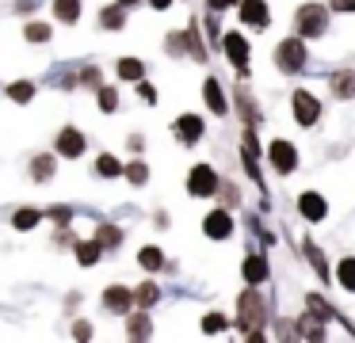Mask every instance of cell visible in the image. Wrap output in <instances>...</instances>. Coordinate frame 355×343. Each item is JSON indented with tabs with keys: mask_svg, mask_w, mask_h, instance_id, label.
I'll list each match as a JSON object with an SVG mask.
<instances>
[{
	"mask_svg": "<svg viewBox=\"0 0 355 343\" xmlns=\"http://www.w3.org/2000/svg\"><path fill=\"white\" fill-rule=\"evenodd\" d=\"M237 317H241V332H256V324L263 320V301L256 290H245L237 301Z\"/></svg>",
	"mask_w": 355,
	"mask_h": 343,
	"instance_id": "6da1fadb",
	"label": "cell"
},
{
	"mask_svg": "<svg viewBox=\"0 0 355 343\" xmlns=\"http://www.w3.org/2000/svg\"><path fill=\"white\" fill-rule=\"evenodd\" d=\"M294 23H298V35L317 38L324 27H329V15H324V8H321V4H306V8H298Z\"/></svg>",
	"mask_w": 355,
	"mask_h": 343,
	"instance_id": "7a4b0ae2",
	"label": "cell"
},
{
	"mask_svg": "<svg viewBox=\"0 0 355 343\" xmlns=\"http://www.w3.org/2000/svg\"><path fill=\"white\" fill-rule=\"evenodd\" d=\"M275 61H279V69H283V73H298V69H306V42L286 38V42L279 46Z\"/></svg>",
	"mask_w": 355,
	"mask_h": 343,
	"instance_id": "3957f363",
	"label": "cell"
},
{
	"mask_svg": "<svg viewBox=\"0 0 355 343\" xmlns=\"http://www.w3.org/2000/svg\"><path fill=\"white\" fill-rule=\"evenodd\" d=\"M214 187H218V175H214V168H207V164H195V168H191V175H187V191H191L195 198H207V195H214Z\"/></svg>",
	"mask_w": 355,
	"mask_h": 343,
	"instance_id": "277c9868",
	"label": "cell"
},
{
	"mask_svg": "<svg viewBox=\"0 0 355 343\" xmlns=\"http://www.w3.org/2000/svg\"><path fill=\"white\" fill-rule=\"evenodd\" d=\"M294 118H298V126H313L321 118V103L309 91H294Z\"/></svg>",
	"mask_w": 355,
	"mask_h": 343,
	"instance_id": "5b68a950",
	"label": "cell"
},
{
	"mask_svg": "<svg viewBox=\"0 0 355 343\" xmlns=\"http://www.w3.org/2000/svg\"><path fill=\"white\" fill-rule=\"evenodd\" d=\"M268 157H271V164H275L283 175H291L294 168H298V152H294V145H291V141H271Z\"/></svg>",
	"mask_w": 355,
	"mask_h": 343,
	"instance_id": "8992f818",
	"label": "cell"
},
{
	"mask_svg": "<svg viewBox=\"0 0 355 343\" xmlns=\"http://www.w3.org/2000/svg\"><path fill=\"white\" fill-rule=\"evenodd\" d=\"M202 233H207V236H214V240H225V236L233 233V221H230V213H225V210H214V213H207V221H202Z\"/></svg>",
	"mask_w": 355,
	"mask_h": 343,
	"instance_id": "52a82bcc",
	"label": "cell"
},
{
	"mask_svg": "<svg viewBox=\"0 0 355 343\" xmlns=\"http://www.w3.org/2000/svg\"><path fill=\"white\" fill-rule=\"evenodd\" d=\"M58 152H62V157H80V152H85V137H80V130L65 126L62 134H58Z\"/></svg>",
	"mask_w": 355,
	"mask_h": 343,
	"instance_id": "ba28073f",
	"label": "cell"
},
{
	"mask_svg": "<svg viewBox=\"0 0 355 343\" xmlns=\"http://www.w3.org/2000/svg\"><path fill=\"white\" fill-rule=\"evenodd\" d=\"M241 19L248 27H268V4L263 0H241Z\"/></svg>",
	"mask_w": 355,
	"mask_h": 343,
	"instance_id": "9c48e42d",
	"label": "cell"
},
{
	"mask_svg": "<svg viewBox=\"0 0 355 343\" xmlns=\"http://www.w3.org/2000/svg\"><path fill=\"white\" fill-rule=\"evenodd\" d=\"M225 53H230V61L241 69V73H248V42L241 35H225Z\"/></svg>",
	"mask_w": 355,
	"mask_h": 343,
	"instance_id": "30bf717a",
	"label": "cell"
},
{
	"mask_svg": "<svg viewBox=\"0 0 355 343\" xmlns=\"http://www.w3.org/2000/svg\"><path fill=\"white\" fill-rule=\"evenodd\" d=\"M176 134L184 145H195L202 137V118H195V114H184V118H176Z\"/></svg>",
	"mask_w": 355,
	"mask_h": 343,
	"instance_id": "8fae6325",
	"label": "cell"
},
{
	"mask_svg": "<svg viewBox=\"0 0 355 343\" xmlns=\"http://www.w3.org/2000/svg\"><path fill=\"white\" fill-rule=\"evenodd\" d=\"M134 301V294H126L123 286H107V294H103V305H107L111 313H126Z\"/></svg>",
	"mask_w": 355,
	"mask_h": 343,
	"instance_id": "7c38bea8",
	"label": "cell"
},
{
	"mask_svg": "<svg viewBox=\"0 0 355 343\" xmlns=\"http://www.w3.org/2000/svg\"><path fill=\"white\" fill-rule=\"evenodd\" d=\"M298 210L306 213L309 221H321V218H324V210H329V206H324V198H321V195H313V191H309V195H302Z\"/></svg>",
	"mask_w": 355,
	"mask_h": 343,
	"instance_id": "4fadbf2b",
	"label": "cell"
},
{
	"mask_svg": "<svg viewBox=\"0 0 355 343\" xmlns=\"http://www.w3.org/2000/svg\"><path fill=\"white\" fill-rule=\"evenodd\" d=\"M332 96H340V99H352V96H355V73H347V69H340V73L332 76Z\"/></svg>",
	"mask_w": 355,
	"mask_h": 343,
	"instance_id": "5bb4252c",
	"label": "cell"
},
{
	"mask_svg": "<svg viewBox=\"0 0 355 343\" xmlns=\"http://www.w3.org/2000/svg\"><path fill=\"white\" fill-rule=\"evenodd\" d=\"M202 96H207V107H214V114H225V91L218 88L214 76H210V80L202 84Z\"/></svg>",
	"mask_w": 355,
	"mask_h": 343,
	"instance_id": "9a60e30c",
	"label": "cell"
},
{
	"mask_svg": "<svg viewBox=\"0 0 355 343\" xmlns=\"http://www.w3.org/2000/svg\"><path fill=\"white\" fill-rule=\"evenodd\" d=\"M100 252H103V244H100V240H85V244H77V263H80V267L100 263Z\"/></svg>",
	"mask_w": 355,
	"mask_h": 343,
	"instance_id": "2e32d148",
	"label": "cell"
},
{
	"mask_svg": "<svg viewBox=\"0 0 355 343\" xmlns=\"http://www.w3.org/2000/svg\"><path fill=\"white\" fill-rule=\"evenodd\" d=\"M54 12L62 23H77L80 19V0H54Z\"/></svg>",
	"mask_w": 355,
	"mask_h": 343,
	"instance_id": "e0dca14e",
	"label": "cell"
},
{
	"mask_svg": "<svg viewBox=\"0 0 355 343\" xmlns=\"http://www.w3.org/2000/svg\"><path fill=\"white\" fill-rule=\"evenodd\" d=\"M119 76H123V80H141V76H146V65H141L138 58H123L119 61Z\"/></svg>",
	"mask_w": 355,
	"mask_h": 343,
	"instance_id": "ac0fdd59",
	"label": "cell"
},
{
	"mask_svg": "<svg viewBox=\"0 0 355 343\" xmlns=\"http://www.w3.org/2000/svg\"><path fill=\"white\" fill-rule=\"evenodd\" d=\"M245 279L248 282H263V279H268V263H263L260 256H248L245 259Z\"/></svg>",
	"mask_w": 355,
	"mask_h": 343,
	"instance_id": "d6986e66",
	"label": "cell"
},
{
	"mask_svg": "<svg viewBox=\"0 0 355 343\" xmlns=\"http://www.w3.org/2000/svg\"><path fill=\"white\" fill-rule=\"evenodd\" d=\"M336 279H340V286H344V290H355V256L340 259V267H336Z\"/></svg>",
	"mask_w": 355,
	"mask_h": 343,
	"instance_id": "ffe728a7",
	"label": "cell"
},
{
	"mask_svg": "<svg viewBox=\"0 0 355 343\" xmlns=\"http://www.w3.org/2000/svg\"><path fill=\"white\" fill-rule=\"evenodd\" d=\"M96 172H100L103 179H115V175H123V164H119L115 157H107V152H103V157L96 160Z\"/></svg>",
	"mask_w": 355,
	"mask_h": 343,
	"instance_id": "44dd1931",
	"label": "cell"
},
{
	"mask_svg": "<svg viewBox=\"0 0 355 343\" xmlns=\"http://www.w3.org/2000/svg\"><path fill=\"white\" fill-rule=\"evenodd\" d=\"M157 297H161V290H157V282H146V286H138V294H134V301H138L141 309H149V305H157Z\"/></svg>",
	"mask_w": 355,
	"mask_h": 343,
	"instance_id": "7402d4cb",
	"label": "cell"
},
{
	"mask_svg": "<svg viewBox=\"0 0 355 343\" xmlns=\"http://www.w3.org/2000/svg\"><path fill=\"white\" fill-rule=\"evenodd\" d=\"M8 96L16 99V103H27V99H35V84H27V80H16L8 88Z\"/></svg>",
	"mask_w": 355,
	"mask_h": 343,
	"instance_id": "603a6c76",
	"label": "cell"
},
{
	"mask_svg": "<svg viewBox=\"0 0 355 343\" xmlns=\"http://www.w3.org/2000/svg\"><path fill=\"white\" fill-rule=\"evenodd\" d=\"M138 263L146 267V271H157V267H164V256H161V252H157V248H141Z\"/></svg>",
	"mask_w": 355,
	"mask_h": 343,
	"instance_id": "cb8c5ba5",
	"label": "cell"
},
{
	"mask_svg": "<svg viewBox=\"0 0 355 343\" xmlns=\"http://www.w3.org/2000/svg\"><path fill=\"white\" fill-rule=\"evenodd\" d=\"M103 27H107V30H119V27H123V23H126V15H123V8H103Z\"/></svg>",
	"mask_w": 355,
	"mask_h": 343,
	"instance_id": "d4e9b609",
	"label": "cell"
},
{
	"mask_svg": "<svg viewBox=\"0 0 355 343\" xmlns=\"http://www.w3.org/2000/svg\"><path fill=\"white\" fill-rule=\"evenodd\" d=\"M96 240L103 244V248H115V244H123V233H119L115 225H100V236Z\"/></svg>",
	"mask_w": 355,
	"mask_h": 343,
	"instance_id": "484cf974",
	"label": "cell"
},
{
	"mask_svg": "<svg viewBox=\"0 0 355 343\" xmlns=\"http://www.w3.org/2000/svg\"><path fill=\"white\" fill-rule=\"evenodd\" d=\"M100 111H103V114L119 111V91H115V88H100Z\"/></svg>",
	"mask_w": 355,
	"mask_h": 343,
	"instance_id": "4316f807",
	"label": "cell"
},
{
	"mask_svg": "<svg viewBox=\"0 0 355 343\" xmlns=\"http://www.w3.org/2000/svg\"><path fill=\"white\" fill-rule=\"evenodd\" d=\"M24 38H27V42H46V38H50V27H46V23H27Z\"/></svg>",
	"mask_w": 355,
	"mask_h": 343,
	"instance_id": "83f0119b",
	"label": "cell"
},
{
	"mask_svg": "<svg viewBox=\"0 0 355 343\" xmlns=\"http://www.w3.org/2000/svg\"><path fill=\"white\" fill-rule=\"evenodd\" d=\"M35 179H50L54 175V157H35Z\"/></svg>",
	"mask_w": 355,
	"mask_h": 343,
	"instance_id": "f1b7e54d",
	"label": "cell"
},
{
	"mask_svg": "<svg viewBox=\"0 0 355 343\" xmlns=\"http://www.w3.org/2000/svg\"><path fill=\"white\" fill-rule=\"evenodd\" d=\"M39 225V210H19L16 213V229L19 233H27V229H35Z\"/></svg>",
	"mask_w": 355,
	"mask_h": 343,
	"instance_id": "f546056e",
	"label": "cell"
},
{
	"mask_svg": "<svg viewBox=\"0 0 355 343\" xmlns=\"http://www.w3.org/2000/svg\"><path fill=\"white\" fill-rule=\"evenodd\" d=\"M123 172H126V179H130V183H146V179H149V172H146V164H141V160H134V164H126Z\"/></svg>",
	"mask_w": 355,
	"mask_h": 343,
	"instance_id": "4dcf8cb0",
	"label": "cell"
},
{
	"mask_svg": "<svg viewBox=\"0 0 355 343\" xmlns=\"http://www.w3.org/2000/svg\"><path fill=\"white\" fill-rule=\"evenodd\" d=\"M130 335H134V340H146V335H149V317H134L130 320Z\"/></svg>",
	"mask_w": 355,
	"mask_h": 343,
	"instance_id": "1f68e13d",
	"label": "cell"
},
{
	"mask_svg": "<svg viewBox=\"0 0 355 343\" xmlns=\"http://www.w3.org/2000/svg\"><path fill=\"white\" fill-rule=\"evenodd\" d=\"M222 328H225V317H218V313L202 317V332H222Z\"/></svg>",
	"mask_w": 355,
	"mask_h": 343,
	"instance_id": "d6a6232c",
	"label": "cell"
},
{
	"mask_svg": "<svg viewBox=\"0 0 355 343\" xmlns=\"http://www.w3.org/2000/svg\"><path fill=\"white\" fill-rule=\"evenodd\" d=\"M80 84H92V88H100V69H96V65L80 69Z\"/></svg>",
	"mask_w": 355,
	"mask_h": 343,
	"instance_id": "836d02e7",
	"label": "cell"
},
{
	"mask_svg": "<svg viewBox=\"0 0 355 343\" xmlns=\"http://www.w3.org/2000/svg\"><path fill=\"white\" fill-rule=\"evenodd\" d=\"M306 252H309V259H313V267H317V271H321V274H324V279H329V267H324V259H321V252H317V248H313V244H306Z\"/></svg>",
	"mask_w": 355,
	"mask_h": 343,
	"instance_id": "e575fe53",
	"label": "cell"
},
{
	"mask_svg": "<svg viewBox=\"0 0 355 343\" xmlns=\"http://www.w3.org/2000/svg\"><path fill=\"white\" fill-rule=\"evenodd\" d=\"M73 335H77V340H88V335H92V324H88V320H80V324L73 328Z\"/></svg>",
	"mask_w": 355,
	"mask_h": 343,
	"instance_id": "d590c367",
	"label": "cell"
},
{
	"mask_svg": "<svg viewBox=\"0 0 355 343\" xmlns=\"http://www.w3.org/2000/svg\"><path fill=\"white\" fill-rule=\"evenodd\" d=\"M138 91H141V99H149V103H157V88H153V84H138Z\"/></svg>",
	"mask_w": 355,
	"mask_h": 343,
	"instance_id": "8d00e7d4",
	"label": "cell"
},
{
	"mask_svg": "<svg viewBox=\"0 0 355 343\" xmlns=\"http://www.w3.org/2000/svg\"><path fill=\"white\" fill-rule=\"evenodd\" d=\"M332 8L336 12H355V0H332Z\"/></svg>",
	"mask_w": 355,
	"mask_h": 343,
	"instance_id": "74e56055",
	"label": "cell"
},
{
	"mask_svg": "<svg viewBox=\"0 0 355 343\" xmlns=\"http://www.w3.org/2000/svg\"><path fill=\"white\" fill-rule=\"evenodd\" d=\"M54 221H58V225H65V221H69V210H62V206H58V210H54Z\"/></svg>",
	"mask_w": 355,
	"mask_h": 343,
	"instance_id": "f35d334b",
	"label": "cell"
},
{
	"mask_svg": "<svg viewBox=\"0 0 355 343\" xmlns=\"http://www.w3.org/2000/svg\"><path fill=\"white\" fill-rule=\"evenodd\" d=\"M230 4H237V0H210V8H214V12H222V8H230Z\"/></svg>",
	"mask_w": 355,
	"mask_h": 343,
	"instance_id": "ab89813d",
	"label": "cell"
},
{
	"mask_svg": "<svg viewBox=\"0 0 355 343\" xmlns=\"http://www.w3.org/2000/svg\"><path fill=\"white\" fill-rule=\"evenodd\" d=\"M172 4V0H153V8H168Z\"/></svg>",
	"mask_w": 355,
	"mask_h": 343,
	"instance_id": "60d3db41",
	"label": "cell"
},
{
	"mask_svg": "<svg viewBox=\"0 0 355 343\" xmlns=\"http://www.w3.org/2000/svg\"><path fill=\"white\" fill-rule=\"evenodd\" d=\"M119 4H126V8H130V4H138V0H119Z\"/></svg>",
	"mask_w": 355,
	"mask_h": 343,
	"instance_id": "b9f144b4",
	"label": "cell"
}]
</instances>
